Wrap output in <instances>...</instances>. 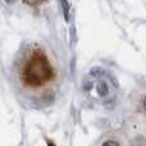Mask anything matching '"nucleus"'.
<instances>
[{"instance_id":"nucleus-5","label":"nucleus","mask_w":146,"mask_h":146,"mask_svg":"<svg viewBox=\"0 0 146 146\" xmlns=\"http://www.w3.org/2000/svg\"><path fill=\"white\" fill-rule=\"evenodd\" d=\"M119 144L118 142H115V141H106V142H104V146H118Z\"/></svg>"},{"instance_id":"nucleus-2","label":"nucleus","mask_w":146,"mask_h":146,"mask_svg":"<svg viewBox=\"0 0 146 146\" xmlns=\"http://www.w3.org/2000/svg\"><path fill=\"white\" fill-rule=\"evenodd\" d=\"M60 1V7L63 9V15H64V21L69 22V17H71V7H69V1L68 0H59Z\"/></svg>"},{"instance_id":"nucleus-3","label":"nucleus","mask_w":146,"mask_h":146,"mask_svg":"<svg viewBox=\"0 0 146 146\" xmlns=\"http://www.w3.org/2000/svg\"><path fill=\"white\" fill-rule=\"evenodd\" d=\"M96 91H98L99 96H101V98H104V96L108 95L109 87H108V85H106V82H104V81H100V82L96 85Z\"/></svg>"},{"instance_id":"nucleus-6","label":"nucleus","mask_w":146,"mask_h":146,"mask_svg":"<svg viewBox=\"0 0 146 146\" xmlns=\"http://www.w3.org/2000/svg\"><path fill=\"white\" fill-rule=\"evenodd\" d=\"M5 3H7V4H14V1L15 0H4Z\"/></svg>"},{"instance_id":"nucleus-7","label":"nucleus","mask_w":146,"mask_h":146,"mask_svg":"<svg viewBox=\"0 0 146 146\" xmlns=\"http://www.w3.org/2000/svg\"><path fill=\"white\" fill-rule=\"evenodd\" d=\"M142 104H144V108H145V110H146V96L144 98V103H142Z\"/></svg>"},{"instance_id":"nucleus-4","label":"nucleus","mask_w":146,"mask_h":146,"mask_svg":"<svg viewBox=\"0 0 146 146\" xmlns=\"http://www.w3.org/2000/svg\"><path fill=\"white\" fill-rule=\"evenodd\" d=\"M23 3L31 7H36V5H40L44 3V0H23Z\"/></svg>"},{"instance_id":"nucleus-1","label":"nucleus","mask_w":146,"mask_h":146,"mask_svg":"<svg viewBox=\"0 0 146 146\" xmlns=\"http://www.w3.org/2000/svg\"><path fill=\"white\" fill-rule=\"evenodd\" d=\"M54 71L45 53L36 50L32 53L22 71V80L30 87H40L53 78Z\"/></svg>"}]
</instances>
